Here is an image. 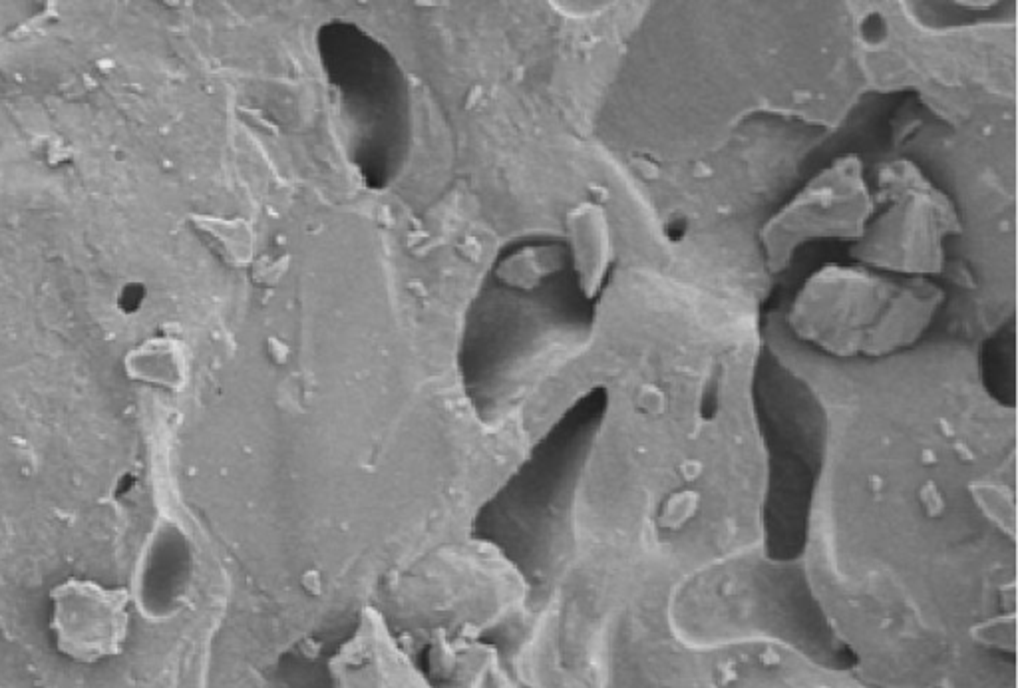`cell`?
<instances>
[{
  "instance_id": "obj_6",
  "label": "cell",
  "mask_w": 1018,
  "mask_h": 688,
  "mask_svg": "<svg viewBox=\"0 0 1018 688\" xmlns=\"http://www.w3.org/2000/svg\"><path fill=\"white\" fill-rule=\"evenodd\" d=\"M56 615L60 647L78 661H100L114 655L126 639V615L110 597H66Z\"/></svg>"
},
{
  "instance_id": "obj_5",
  "label": "cell",
  "mask_w": 1018,
  "mask_h": 688,
  "mask_svg": "<svg viewBox=\"0 0 1018 688\" xmlns=\"http://www.w3.org/2000/svg\"><path fill=\"white\" fill-rule=\"evenodd\" d=\"M873 191L863 162L849 154L812 177L764 227L762 247L772 269H782L814 239L859 241L873 213Z\"/></svg>"
},
{
  "instance_id": "obj_2",
  "label": "cell",
  "mask_w": 1018,
  "mask_h": 688,
  "mask_svg": "<svg viewBox=\"0 0 1018 688\" xmlns=\"http://www.w3.org/2000/svg\"><path fill=\"white\" fill-rule=\"evenodd\" d=\"M313 48L346 168L370 193L392 189L410 166L416 136L402 60L376 32L342 16L317 26Z\"/></svg>"
},
{
  "instance_id": "obj_1",
  "label": "cell",
  "mask_w": 1018,
  "mask_h": 688,
  "mask_svg": "<svg viewBox=\"0 0 1018 688\" xmlns=\"http://www.w3.org/2000/svg\"><path fill=\"white\" fill-rule=\"evenodd\" d=\"M611 263L603 209L569 211L563 231H529L504 241L464 311L456 372L474 416L492 426L523 406L559 344L561 311L593 301Z\"/></svg>"
},
{
  "instance_id": "obj_4",
  "label": "cell",
  "mask_w": 1018,
  "mask_h": 688,
  "mask_svg": "<svg viewBox=\"0 0 1018 688\" xmlns=\"http://www.w3.org/2000/svg\"><path fill=\"white\" fill-rule=\"evenodd\" d=\"M873 203L853 257L895 277L939 275L945 241L961 229L953 201L915 164L893 162L877 173Z\"/></svg>"
},
{
  "instance_id": "obj_3",
  "label": "cell",
  "mask_w": 1018,
  "mask_h": 688,
  "mask_svg": "<svg viewBox=\"0 0 1018 688\" xmlns=\"http://www.w3.org/2000/svg\"><path fill=\"white\" fill-rule=\"evenodd\" d=\"M941 289L929 279L830 265L798 293L794 331L840 356L885 354L913 343L933 319Z\"/></svg>"
}]
</instances>
